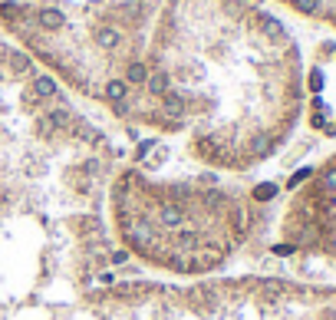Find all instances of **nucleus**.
<instances>
[{"instance_id":"obj_1","label":"nucleus","mask_w":336,"mask_h":320,"mask_svg":"<svg viewBox=\"0 0 336 320\" xmlns=\"http://www.w3.org/2000/svg\"><path fill=\"white\" fill-rule=\"evenodd\" d=\"M300 50L257 0H162L116 122L178 139L208 172L274 159L300 119Z\"/></svg>"},{"instance_id":"obj_2","label":"nucleus","mask_w":336,"mask_h":320,"mask_svg":"<svg viewBox=\"0 0 336 320\" xmlns=\"http://www.w3.org/2000/svg\"><path fill=\"white\" fill-rule=\"evenodd\" d=\"M257 195L221 172H152L122 159L106 182L102 218L116 248L165 280L218 277L257 228Z\"/></svg>"},{"instance_id":"obj_3","label":"nucleus","mask_w":336,"mask_h":320,"mask_svg":"<svg viewBox=\"0 0 336 320\" xmlns=\"http://www.w3.org/2000/svg\"><path fill=\"white\" fill-rule=\"evenodd\" d=\"M109 129L0 30V188H33L102 208L122 162Z\"/></svg>"},{"instance_id":"obj_4","label":"nucleus","mask_w":336,"mask_h":320,"mask_svg":"<svg viewBox=\"0 0 336 320\" xmlns=\"http://www.w3.org/2000/svg\"><path fill=\"white\" fill-rule=\"evenodd\" d=\"M125 261L102 208L0 188V320H76L83 294Z\"/></svg>"},{"instance_id":"obj_5","label":"nucleus","mask_w":336,"mask_h":320,"mask_svg":"<svg viewBox=\"0 0 336 320\" xmlns=\"http://www.w3.org/2000/svg\"><path fill=\"white\" fill-rule=\"evenodd\" d=\"M158 10L162 0H0V30L73 99L116 119Z\"/></svg>"}]
</instances>
